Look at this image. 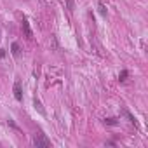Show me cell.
<instances>
[{
    "label": "cell",
    "mask_w": 148,
    "mask_h": 148,
    "mask_svg": "<svg viewBox=\"0 0 148 148\" xmlns=\"http://www.w3.org/2000/svg\"><path fill=\"white\" fill-rule=\"evenodd\" d=\"M127 75H129V73H127V70H122V73H120V75H118V80H126L127 78Z\"/></svg>",
    "instance_id": "obj_7"
},
{
    "label": "cell",
    "mask_w": 148,
    "mask_h": 148,
    "mask_svg": "<svg viewBox=\"0 0 148 148\" xmlns=\"http://www.w3.org/2000/svg\"><path fill=\"white\" fill-rule=\"evenodd\" d=\"M98 9H99V14H101V16H106V7H105L103 2H98Z\"/></svg>",
    "instance_id": "obj_5"
},
{
    "label": "cell",
    "mask_w": 148,
    "mask_h": 148,
    "mask_svg": "<svg viewBox=\"0 0 148 148\" xmlns=\"http://www.w3.org/2000/svg\"><path fill=\"white\" fill-rule=\"evenodd\" d=\"M68 7H70V9H73V0H68Z\"/></svg>",
    "instance_id": "obj_9"
},
{
    "label": "cell",
    "mask_w": 148,
    "mask_h": 148,
    "mask_svg": "<svg viewBox=\"0 0 148 148\" xmlns=\"http://www.w3.org/2000/svg\"><path fill=\"white\" fill-rule=\"evenodd\" d=\"M33 145H35L37 148H40V146H51V141L45 138V134L38 132V134L33 136Z\"/></svg>",
    "instance_id": "obj_1"
},
{
    "label": "cell",
    "mask_w": 148,
    "mask_h": 148,
    "mask_svg": "<svg viewBox=\"0 0 148 148\" xmlns=\"http://www.w3.org/2000/svg\"><path fill=\"white\" fill-rule=\"evenodd\" d=\"M35 108H37V110L40 112L42 115H45V110L42 108V105H40V101H38V99H35Z\"/></svg>",
    "instance_id": "obj_6"
},
{
    "label": "cell",
    "mask_w": 148,
    "mask_h": 148,
    "mask_svg": "<svg viewBox=\"0 0 148 148\" xmlns=\"http://www.w3.org/2000/svg\"><path fill=\"white\" fill-rule=\"evenodd\" d=\"M105 124H108V126H117V118H106Z\"/></svg>",
    "instance_id": "obj_8"
},
{
    "label": "cell",
    "mask_w": 148,
    "mask_h": 148,
    "mask_svg": "<svg viewBox=\"0 0 148 148\" xmlns=\"http://www.w3.org/2000/svg\"><path fill=\"white\" fill-rule=\"evenodd\" d=\"M11 51H12V54H14V56H19V44L14 42L12 45H11Z\"/></svg>",
    "instance_id": "obj_4"
},
{
    "label": "cell",
    "mask_w": 148,
    "mask_h": 148,
    "mask_svg": "<svg viewBox=\"0 0 148 148\" xmlns=\"http://www.w3.org/2000/svg\"><path fill=\"white\" fill-rule=\"evenodd\" d=\"M23 28H25L26 37H31V30H30V25H28V21H26V19H23Z\"/></svg>",
    "instance_id": "obj_3"
},
{
    "label": "cell",
    "mask_w": 148,
    "mask_h": 148,
    "mask_svg": "<svg viewBox=\"0 0 148 148\" xmlns=\"http://www.w3.org/2000/svg\"><path fill=\"white\" fill-rule=\"evenodd\" d=\"M14 98H16L17 101H21V99H23V91H21V84H19V82L14 84Z\"/></svg>",
    "instance_id": "obj_2"
}]
</instances>
